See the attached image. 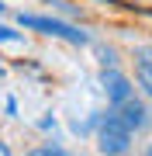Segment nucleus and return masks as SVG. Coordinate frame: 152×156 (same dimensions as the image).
<instances>
[{
	"label": "nucleus",
	"mask_w": 152,
	"mask_h": 156,
	"mask_svg": "<svg viewBox=\"0 0 152 156\" xmlns=\"http://www.w3.org/2000/svg\"><path fill=\"white\" fill-rule=\"evenodd\" d=\"M17 24L21 28H31V31H42V35H52V38H62L69 45H90L93 38L86 31H79L76 24L62 21V17H49V14H17Z\"/></svg>",
	"instance_id": "obj_1"
},
{
	"label": "nucleus",
	"mask_w": 152,
	"mask_h": 156,
	"mask_svg": "<svg viewBox=\"0 0 152 156\" xmlns=\"http://www.w3.org/2000/svg\"><path fill=\"white\" fill-rule=\"evenodd\" d=\"M97 146L100 153H128L131 149V128L124 125V118L114 111L100 115V125H97Z\"/></svg>",
	"instance_id": "obj_2"
},
{
	"label": "nucleus",
	"mask_w": 152,
	"mask_h": 156,
	"mask_svg": "<svg viewBox=\"0 0 152 156\" xmlns=\"http://www.w3.org/2000/svg\"><path fill=\"white\" fill-rule=\"evenodd\" d=\"M111 108L124 118V125H128L131 132H142V128L152 125V111H149V104H145V101H138L135 94H128L121 104H111Z\"/></svg>",
	"instance_id": "obj_3"
},
{
	"label": "nucleus",
	"mask_w": 152,
	"mask_h": 156,
	"mask_svg": "<svg viewBox=\"0 0 152 156\" xmlns=\"http://www.w3.org/2000/svg\"><path fill=\"white\" fill-rule=\"evenodd\" d=\"M100 87H104V94H107V101H111V104H121L128 94H135L131 80L124 76L118 66H104V73H100Z\"/></svg>",
	"instance_id": "obj_4"
},
{
	"label": "nucleus",
	"mask_w": 152,
	"mask_h": 156,
	"mask_svg": "<svg viewBox=\"0 0 152 156\" xmlns=\"http://www.w3.org/2000/svg\"><path fill=\"white\" fill-rule=\"evenodd\" d=\"M135 76L138 87L152 97V45H135Z\"/></svg>",
	"instance_id": "obj_5"
},
{
	"label": "nucleus",
	"mask_w": 152,
	"mask_h": 156,
	"mask_svg": "<svg viewBox=\"0 0 152 156\" xmlns=\"http://www.w3.org/2000/svg\"><path fill=\"white\" fill-rule=\"evenodd\" d=\"M93 45H97V56H100V66H118V52L111 45H100V42H93Z\"/></svg>",
	"instance_id": "obj_6"
},
{
	"label": "nucleus",
	"mask_w": 152,
	"mask_h": 156,
	"mask_svg": "<svg viewBox=\"0 0 152 156\" xmlns=\"http://www.w3.org/2000/svg\"><path fill=\"white\" fill-rule=\"evenodd\" d=\"M24 35L21 31H14V28H7V24H0V42H21Z\"/></svg>",
	"instance_id": "obj_7"
},
{
	"label": "nucleus",
	"mask_w": 152,
	"mask_h": 156,
	"mask_svg": "<svg viewBox=\"0 0 152 156\" xmlns=\"http://www.w3.org/2000/svg\"><path fill=\"white\" fill-rule=\"evenodd\" d=\"M52 7H56V11H62L66 17H76V14H79V7H69V4H62V0H52Z\"/></svg>",
	"instance_id": "obj_8"
},
{
	"label": "nucleus",
	"mask_w": 152,
	"mask_h": 156,
	"mask_svg": "<svg viewBox=\"0 0 152 156\" xmlns=\"http://www.w3.org/2000/svg\"><path fill=\"white\" fill-rule=\"evenodd\" d=\"M62 153H66V149H62V146H56V142H52V146H42V149H38V156H62Z\"/></svg>",
	"instance_id": "obj_9"
},
{
	"label": "nucleus",
	"mask_w": 152,
	"mask_h": 156,
	"mask_svg": "<svg viewBox=\"0 0 152 156\" xmlns=\"http://www.w3.org/2000/svg\"><path fill=\"white\" fill-rule=\"evenodd\" d=\"M4 108H7V115H17V101H14V97H7V104H4Z\"/></svg>",
	"instance_id": "obj_10"
},
{
	"label": "nucleus",
	"mask_w": 152,
	"mask_h": 156,
	"mask_svg": "<svg viewBox=\"0 0 152 156\" xmlns=\"http://www.w3.org/2000/svg\"><path fill=\"white\" fill-rule=\"evenodd\" d=\"M7 153H11V146H7V142H0V156H7Z\"/></svg>",
	"instance_id": "obj_11"
},
{
	"label": "nucleus",
	"mask_w": 152,
	"mask_h": 156,
	"mask_svg": "<svg viewBox=\"0 0 152 156\" xmlns=\"http://www.w3.org/2000/svg\"><path fill=\"white\" fill-rule=\"evenodd\" d=\"M149 153H152V146H149Z\"/></svg>",
	"instance_id": "obj_12"
}]
</instances>
